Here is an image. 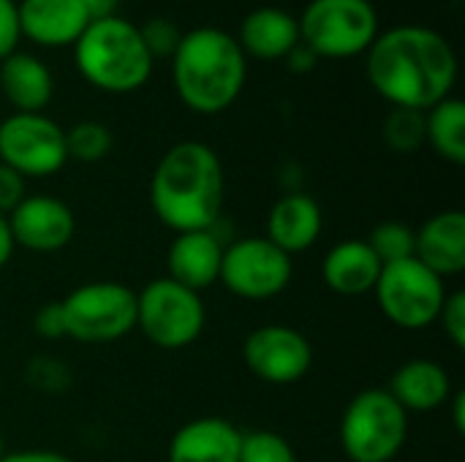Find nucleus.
<instances>
[{"instance_id": "f257e3e1", "label": "nucleus", "mask_w": 465, "mask_h": 462, "mask_svg": "<svg viewBox=\"0 0 465 462\" xmlns=\"http://www.w3.org/2000/svg\"><path fill=\"white\" fill-rule=\"evenodd\" d=\"M365 68L384 101L417 112H428L450 98L458 79L452 44L425 25H398L379 33L368 49Z\"/></svg>"}, {"instance_id": "f03ea898", "label": "nucleus", "mask_w": 465, "mask_h": 462, "mask_svg": "<svg viewBox=\"0 0 465 462\" xmlns=\"http://www.w3.org/2000/svg\"><path fill=\"white\" fill-rule=\"evenodd\" d=\"M223 196V163L204 142H177L161 155L150 177V207L174 234L215 229Z\"/></svg>"}, {"instance_id": "7ed1b4c3", "label": "nucleus", "mask_w": 465, "mask_h": 462, "mask_svg": "<svg viewBox=\"0 0 465 462\" xmlns=\"http://www.w3.org/2000/svg\"><path fill=\"white\" fill-rule=\"evenodd\" d=\"M248 60L237 38L221 27L183 33L172 54V79L180 101L196 114H221L242 93Z\"/></svg>"}, {"instance_id": "20e7f679", "label": "nucleus", "mask_w": 465, "mask_h": 462, "mask_svg": "<svg viewBox=\"0 0 465 462\" xmlns=\"http://www.w3.org/2000/svg\"><path fill=\"white\" fill-rule=\"evenodd\" d=\"M74 60L79 74L104 93H134L147 84L153 74V57L134 22L123 16L93 19L74 44Z\"/></svg>"}, {"instance_id": "39448f33", "label": "nucleus", "mask_w": 465, "mask_h": 462, "mask_svg": "<svg viewBox=\"0 0 465 462\" xmlns=\"http://www.w3.org/2000/svg\"><path fill=\"white\" fill-rule=\"evenodd\" d=\"M409 414L387 389H362L341 419V449L349 462H392L406 447Z\"/></svg>"}, {"instance_id": "423d86ee", "label": "nucleus", "mask_w": 465, "mask_h": 462, "mask_svg": "<svg viewBox=\"0 0 465 462\" xmlns=\"http://www.w3.org/2000/svg\"><path fill=\"white\" fill-rule=\"evenodd\" d=\"M207 324L202 294L174 283L172 278H155L136 291V329L163 351H183L193 346Z\"/></svg>"}, {"instance_id": "0eeeda50", "label": "nucleus", "mask_w": 465, "mask_h": 462, "mask_svg": "<svg viewBox=\"0 0 465 462\" xmlns=\"http://www.w3.org/2000/svg\"><path fill=\"white\" fill-rule=\"evenodd\" d=\"M65 338L79 343H117L136 332V291L117 280H93L60 300Z\"/></svg>"}, {"instance_id": "6e6552de", "label": "nucleus", "mask_w": 465, "mask_h": 462, "mask_svg": "<svg viewBox=\"0 0 465 462\" xmlns=\"http://www.w3.org/2000/svg\"><path fill=\"white\" fill-rule=\"evenodd\" d=\"M297 22L300 41L316 57H357L379 35V14L371 0H311Z\"/></svg>"}, {"instance_id": "1a4fd4ad", "label": "nucleus", "mask_w": 465, "mask_h": 462, "mask_svg": "<svg viewBox=\"0 0 465 462\" xmlns=\"http://www.w3.org/2000/svg\"><path fill=\"white\" fill-rule=\"evenodd\" d=\"M373 294L379 310L390 324H395L398 329L417 332L439 321L450 291L444 286V278H439L411 256L403 261L384 264Z\"/></svg>"}, {"instance_id": "9d476101", "label": "nucleus", "mask_w": 465, "mask_h": 462, "mask_svg": "<svg viewBox=\"0 0 465 462\" xmlns=\"http://www.w3.org/2000/svg\"><path fill=\"white\" fill-rule=\"evenodd\" d=\"M292 278V256L272 245L267 237H240L223 248L218 283H223L226 291H232L240 300H275L289 289Z\"/></svg>"}, {"instance_id": "9b49d317", "label": "nucleus", "mask_w": 465, "mask_h": 462, "mask_svg": "<svg viewBox=\"0 0 465 462\" xmlns=\"http://www.w3.org/2000/svg\"><path fill=\"white\" fill-rule=\"evenodd\" d=\"M0 163L27 177H52L68 163L65 128L44 112H14L0 123Z\"/></svg>"}, {"instance_id": "f8f14e48", "label": "nucleus", "mask_w": 465, "mask_h": 462, "mask_svg": "<svg viewBox=\"0 0 465 462\" xmlns=\"http://www.w3.org/2000/svg\"><path fill=\"white\" fill-rule=\"evenodd\" d=\"M242 362L259 381L289 387L311 373L313 346L294 327L264 324L248 332V338L242 340Z\"/></svg>"}, {"instance_id": "ddd939ff", "label": "nucleus", "mask_w": 465, "mask_h": 462, "mask_svg": "<svg viewBox=\"0 0 465 462\" xmlns=\"http://www.w3.org/2000/svg\"><path fill=\"white\" fill-rule=\"evenodd\" d=\"M14 245L30 253H57L71 245L76 234L74 210L49 193H33L5 218Z\"/></svg>"}, {"instance_id": "4468645a", "label": "nucleus", "mask_w": 465, "mask_h": 462, "mask_svg": "<svg viewBox=\"0 0 465 462\" xmlns=\"http://www.w3.org/2000/svg\"><path fill=\"white\" fill-rule=\"evenodd\" d=\"M223 248L226 245L215 229L174 234L169 253H166V267H169L166 278H172L174 283H180L196 294L207 291L221 278Z\"/></svg>"}, {"instance_id": "2eb2a0df", "label": "nucleus", "mask_w": 465, "mask_h": 462, "mask_svg": "<svg viewBox=\"0 0 465 462\" xmlns=\"http://www.w3.org/2000/svg\"><path fill=\"white\" fill-rule=\"evenodd\" d=\"M414 259L439 278L465 272V212L441 210L414 229Z\"/></svg>"}, {"instance_id": "dca6fc26", "label": "nucleus", "mask_w": 465, "mask_h": 462, "mask_svg": "<svg viewBox=\"0 0 465 462\" xmlns=\"http://www.w3.org/2000/svg\"><path fill=\"white\" fill-rule=\"evenodd\" d=\"M242 430L223 417H196L174 430L169 462H240Z\"/></svg>"}, {"instance_id": "f3484780", "label": "nucleus", "mask_w": 465, "mask_h": 462, "mask_svg": "<svg viewBox=\"0 0 465 462\" xmlns=\"http://www.w3.org/2000/svg\"><path fill=\"white\" fill-rule=\"evenodd\" d=\"M322 229H324V212L319 202L308 193L292 191L270 207L264 237L294 259L297 253H305L319 242Z\"/></svg>"}, {"instance_id": "a211bd4d", "label": "nucleus", "mask_w": 465, "mask_h": 462, "mask_svg": "<svg viewBox=\"0 0 465 462\" xmlns=\"http://www.w3.org/2000/svg\"><path fill=\"white\" fill-rule=\"evenodd\" d=\"M19 30L41 46H74L90 25L79 0H22Z\"/></svg>"}, {"instance_id": "6ab92c4d", "label": "nucleus", "mask_w": 465, "mask_h": 462, "mask_svg": "<svg viewBox=\"0 0 465 462\" xmlns=\"http://www.w3.org/2000/svg\"><path fill=\"white\" fill-rule=\"evenodd\" d=\"M381 261L365 240H343L332 245L322 261V280L332 294L365 297L376 289Z\"/></svg>"}, {"instance_id": "aec40b11", "label": "nucleus", "mask_w": 465, "mask_h": 462, "mask_svg": "<svg viewBox=\"0 0 465 462\" xmlns=\"http://www.w3.org/2000/svg\"><path fill=\"white\" fill-rule=\"evenodd\" d=\"M387 392L406 414H430L450 403L452 378L447 368L433 359H411L392 373Z\"/></svg>"}, {"instance_id": "412c9836", "label": "nucleus", "mask_w": 465, "mask_h": 462, "mask_svg": "<svg viewBox=\"0 0 465 462\" xmlns=\"http://www.w3.org/2000/svg\"><path fill=\"white\" fill-rule=\"evenodd\" d=\"M237 44L251 57L283 60L300 44V22L278 5L253 8L240 25Z\"/></svg>"}, {"instance_id": "4be33fe9", "label": "nucleus", "mask_w": 465, "mask_h": 462, "mask_svg": "<svg viewBox=\"0 0 465 462\" xmlns=\"http://www.w3.org/2000/svg\"><path fill=\"white\" fill-rule=\"evenodd\" d=\"M0 90L16 112H44L54 95V79L44 60L14 52L0 60Z\"/></svg>"}, {"instance_id": "5701e85b", "label": "nucleus", "mask_w": 465, "mask_h": 462, "mask_svg": "<svg viewBox=\"0 0 465 462\" xmlns=\"http://www.w3.org/2000/svg\"><path fill=\"white\" fill-rule=\"evenodd\" d=\"M425 144L439 158L463 166L465 163V103L460 98H444L425 112Z\"/></svg>"}, {"instance_id": "b1692460", "label": "nucleus", "mask_w": 465, "mask_h": 462, "mask_svg": "<svg viewBox=\"0 0 465 462\" xmlns=\"http://www.w3.org/2000/svg\"><path fill=\"white\" fill-rule=\"evenodd\" d=\"M114 147L112 131L98 120H82L65 131V152L79 163H98Z\"/></svg>"}, {"instance_id": "393cba45", "label": "nucleus", "mask_w": 465, "mask_h": 462, "mask_svg": "<svg viewBox=\"0 0 465 462\" xmlns=\"http://www.w3.org/2000/svg\"><path fill=\"white\" fill-rule=\"evenodd\" d=\"M384 142L392 152H417L425 144V112L392 106L384 120Z\"/></svg>"}, {"instance_id": "a878e982", "label": "nucleus", "mask_w": 465, "mask_h": 462, "mask_svg": "<svg viewBox=\"0 0 465 462\" xmlns=\"http://www.w3.org/2000/svg\"><path fill=\"white\" fill-rule=\"evenodd\" d=\"M365 242L371 245V251L379 256L381 264H392L414 256V229L403 221H384L373 226Z\"/></svg>"}, {"instance_id": "bb28decb", "label": "nucleus", "mask_w": 465, "mask_h": 462, "mask_svg": "<svg viewBox=\"0 0 465 462\" xmlns=\"http://www.w3.org/2000/svg\"><path fill=\"white\" fill-rule=\"evenodd\" d=\"M240 462H300L294 447L272 430H251L242 433Z\"/></svg>"}, {"instance_id": "cd10ccee", "label": "nucleus", "mask_w": 465, "mask_h": 462, "mask_svg": "<svg viewBox=\"0 0 465 462\" xmlns=\"http://www.w3.org/2000/svg\"><path fill=\"white\" fill-rule=\"evenodd\" d=\"M25 381L41 395H63L74 384L71 368L57 357H33L25 365Z\"/></svg>"}, {"instance_id": "c85d7f7f", "label": "nucleus", "mask_w": 465, "mask_h": 462, "mask_svg": "<svg viewBox=\"0 0 465 462\" xmlns=\"http://www.w3.org/2000/svg\"><path fill=\"white\" fill-rule=\"evenodd\" d=\"M139 33H142V41H144V46H147L153 60L155 57H172L177 52V46H180V38H183L180 27L172 19H166V16L147 19L139 27Z\"/></svg>"}, {"instance_id": "c756f323", "label": "nucleus", "mask_w": 465, "mask_h": 462, "mask_svg": "<svg viewBox=\"0 0 465 462\" xmlns=\"http://www.w3.org/2000/svg\"><path fill=\"white\" fill-rule=\"evenodd\" d=\"M447 340L452 343L455 351H465V294L463 291H452L444 300V308L439 313V321Z\"/></svg>"}, {"instance_id": "7c9ffc66", "label": "nucleus", "mask_w": 465, "mask_h": 462, "mask_svg": "<svg viewBox=\"0 0 465 462\" xmlns=\"http://www.w3.org/2000/svg\"><path fill=\"white\" fill-rule=\"evenodd\" d=\"M33 329L44 340H63L65 338V316L60 302H46L33 316Z\"/></svg>"}, {"instance_id": "2f4dec72", "label": "nucleus", "mask_w": 465, "mask_h": 462, "mask_svg": "<svg viewBox=\"0 0 465 462\" xmlns=\"http://www.w3.org/2000/svg\"><path fill=\"white\" fill-rule=\"evenodd\" d=\"M19 38V5L14 0H0V60L16 52Z\"/></svg>"}, {"instance_id": "473e14b6", "label": "nucleus", "mask_w": 465, "mask_h": 462, "mask_svg": "<svg viewBox=\"0 0 465 462\" xmlns=\"http://www.w3.org/2000/svg\"><path fill=\"white\" fill-rule=\"evenodd\" d=\"M25 196H27V182H25V177L16 174L14 169H8V166L0 163V215L8 218V215L19 207V202H22Z\"/></svg>"}, {"instance_id": "72a5a7b5", "label": "nucleus", "mask_w": 465, "mask_h": 462, "mask_svg": "<svg viewBox=\"0 0 465 462\" xmlns=\"http://www.w3.org/2000/svg\"><path fill=\"white\" fill-rule=\"evenodd\" d=\"M286 60V65H289V71H294V74H308V71H313L316 68V63H319V57H316V52L311 49V46H305L302 41L283 57Z\"/></svg>"}, {"instance_id": "f704fd0d", "label": "nucleus", "mask_w": 465, "mask_h": 462, "mask_svg": "<svg viewBox=\"0 0 465 462\" xmlns=\"http://www.w3.org/2000/svg\"><path fill=\"white\" fill-rule=\"evenodd\" d=\"M0 462H74L63 452H52V449H19V452H8Z\"/></svg>"}, {"instance_id": "c9c22d12", "label": "nucleus", "mask_w": 465, "mask_h": 462, "mask_svg": "<svg viewBox=\"0 0 465 462\" xmlns=\"http://www.w3.org/2000/svg\"><path fill=\"white\" fill-rule=\"evenodd\" d=\"M79 3H82V8L87 11L90 22H93V19L114 16V11H117V5H120V0H79Z\"/></svg>"}, {"instance_id": "e433bc0d", "label": "nucleus", "mask_w": 465, "mask_h": 462, "mask_svg": "<svg viewBox=\"0 0 465 462\" xmlns=\"http://www.w3.org/2000/svg\"><path fill=\"white\" fill-rule=\"evenodd\" d=\"M16 245H14V237H11V229H8V221L0 215V272L5 270V264L11 261Z\"/></svg>"}, {"instance_id": "4c0bfd02", "label": "nucleus", "mask_w": 465, "mask_h": 462, "mask_svg": "<svg viewBox=\"0 0 465 462\" xmlns=\"http://www.w3.org/2000/svg\"><path fill=\"white\" fill-rule=\"evenodd\" d=\"M450 403H452V422H455V430H458V436H463L465 433V392H452Z\"/></svg>"}, {"instance_id": "58836bf2", "label": "nucleus", "mask_w": 465, "mask_h": 462, "mask_svg": "<svg viewBox=\"0 0 465 462\" xmlns=\"http://www.w3.org/2000/svg\"><path fill=\"white\" fill-rule=\"evenodd\" d=\"M5 457V444H3V433H0V460Z\"/></svg>"}]
</instances>
